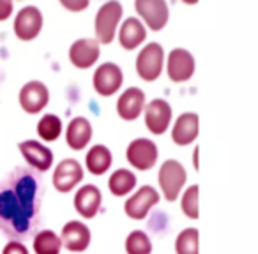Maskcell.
Listing matches in <instances>:
<instances>
[{
	"label": "cell",
	"mask_w": 258,
	"mask_h": 254,
	"mask_svg": "<svg viewBox=\"0 0 258 254\" xmlns=\"http://www.w3.org/2000/svg\"><path fill=\"white\" fill-rule=\"evenodd\" d=\"M39 210V186L32 175L16 173L0 184V229L11 240H22L36 228Z\"/></svg>",
	"instance_id": "obj_1"
},
{
	"label": "cell",
	"mask_w": 258,
	"mask_h": 254,
	"mask_svg": "<svg viewBox=\"0 0 258 254\" xmlns=\"http://www.w3.org/2000/svg\"><path fill=\"white\" fill-rule=\"evenodd\" d=\"M158 184L161 196L166 201H175L179 200L180 193L184 191L187 184V172L182 166V162L177 159H166L158 172Z\"/></svg>",
	"instance_id": "obj_2"
},
{
	"label": "cell",
	"mask_w": 258,
	"mask_h": 254,
	"mask_svg": "<svg viewBox=\"0 0 258 254\" xmlns=\"http://www.w3.org/2000/svg\"><path fill=\"white\" fill-rule=\"evenodd\" d=\"M122 18V4L118 0H108L97 9L96 15V41L99 44H110L115 39L118 22Z\"/></svg>",
	"instance_id": "obj_3"
},
{
	"label": "cell",
	"mask_w": 258,
	"mask_h": 254,
	"mask_svg": "<svg viewBox=\"0 0 258 254\" xmlns=\"http://www.w3.org/2000/svg\"><path fill=\"white\" fill-rule=\"evenodd\" d=\"M165 67V48L159 43H149L137 57V72L144 81H156Z\"/></svg>",
	"instance_id": "obj_4"
},
{
	"label": "cell",
	"mask_w": 258,
	"mask_h": 254,
	"mask_svg": "<svg viewBox=\"0 0 258 254\" xmlns=\"http://www.w3.org/2000/svg\"><path fill=\"white\" fill-rule=\"evenodd\" d=\"M159 200H161V194L154 186H142L140 189L129 194L124 203V212L133 221H144L152 208L159 203Z\"/></svg>",
	"instance_id": "obj_5"
},
{
	"label": "cell",
	"mask_w": 258,
	"mask_h": 254,
	"mask_svg": "<svg viewBox=\"0 0 258 254\" xmlns=\"http://www.w3.org/2000/svg\"><path fill=\"white\" fill-rule=\"evenodd\" d=\"M125 159L131 164V168L138 172H149L158 164L159 148L149 138H137L125 148Z\"/></svg>",
	"instance_id": "obj_6"
},
{
	"label": "cell",
	"mask_w": 258,
	"mask_h": 254,
	"mask_svg": "<svg viewBox=\"0 0 258 254\" xmlns=\"http://www.w3.org/2000/svg\"><path fill=\"white\" fill-rule=\"evenodd\" d=\"M83 177H85V170L80 164V161H76V159H62L55 166L51 184H53L57 193L68 194L82 184Z\"/></svg>",
	"instance_id": "obj_7"
},
{
	"label": "cell",
	"mask_w": 258,
	"mask_h": 254,
	"mask_svg": "<svg viewBox=\"0 0 258 254\" xmlns=\"http://www.w3.org/2000/svg\"><path fill=\"white\" fill-rule=\"evenodd\" d=\"M20 106L25 113L29 115H37L48 106L50 103V90L39 79H32L27 81L25 85L20 89L18 94Z\"/></svg>",
	"instance_id": "obj_8"
},
{
	"label": "cell",
	"mask_w": 258,
	"mask_h": 254,
	"mask_svg": "<svg viewBox=\"0 0 258 254\" xmlns=\"http://www.w3.org/2000/svg\"><path fill=\"white\" fill-rule=\"evenodd\" d=\"M195 67H197V62L193 53L186 48H175L166 57V72L173 83L189 81L195 74Z\"/></svg>",
	"instance_id": "obj_9"
},
{
	"label": "cell",
	"mask_w": 258,
	"mask_h": 254,
	"mask_svg": "<svg viewBox=\"0 0 258 254\" xmlns=\"http://www.w3.org/2000/svg\"><path fill=\"white\" fill-rule=\"evenodd\" d=\"M124 83V72L113 62H104L94 71L92 85L94 90L99 94L101 97H110L117 94V90Z\"/></svg>",
	"instance_id": "obj_10"
},
{
	"label": "cell",
	"mask_w": 258,
	"mask_h": 254,
	"mask_svg": "<svg viewBox=\"0 0 258 254\" xmlns=\"http://www.w3.org/2000/svg\"><path fill=\"white\" fill-rule=\"evenodd\" d=\"M62 249H68L69 252H85L92 242V231L82 221H68L62 226L60 231Z\"/></svg>",
	"instance_id": "obj_11"
},
{
	"label": "cell",
	"mask_w": 258,
	"mask_h": 254,
	"mask_svg": "<svg viewBox=\"0 0 258 254\" xmlns=\"http://www.w3.org/2000/svg\"><path fill=\"white\" fill-rule=\"evenodd\" d=\"M144 115H145V127L152 134H158L159 136V134H165L168 131L170 124H172L173 111L168 101L152 99L145 104Z\"/></svg>",
	"instance_id": "obj_12"
},
{
	"label": "cell",
	"mask_w": 258,
	"mask_h": 254,
	"mask_svg": "<svg viewBox=\"0 0 258 254\" xmlns=\"http://www.w3.org/2000/svg\"><path fill=\"white\" fill-rule=\"evenodd\" d=\"M135 9L145 25L154 32L163 30L168 23L170 11L166 0H135Z\"/></svg>",
	"instance_id": "obj_13"
},
{
	"label": "cell",
	"mask_w": 258,
	"mask_h": 254,
	"mask_svg": "<svg viewBox=\"0 0 258 254\" xmlns=\"http://www.w3.org/2000/svg\"><path fill=\"white\" fill-rule=\"evenodd\" d=\"M18 150L25 162L37 172H48L53 166V152L37 140H23L18 143Z\"/></svg>",
	"instance_id": "obj_14"
},
{
	"label": "cell",
	"mask_w": 258,
	"mask_h": 254,
	"mask_svg": "<svg viewBox=\"0 0 258 254\" xmlns=\"http://www.w3.org/2000/svg\"><path fill=\"white\" fill-rule=\"evenodd\" d=\"M73 205H75V210L78 212L83 219H94L99 214L101 207H103V194H101V189L97 186H94V184H83L75 193Z\"/></svg>",
	"instance_id": "obj_15"
},
{
	"label": "cell",
	"mask_w": 258,
	"mask_h": 254,
	"mask_svg": "<svg viewBox=\"0 0 258 254\" xmlns=\"http://www.w3.org/2000/svg\"><path fill=\"white\" fill-rule=\"evenodd\" d=\"M200 133V117L195 111L180 113L172 127V141L179 147H187L198 138Z\"/></svg>",
	"instance_id": "obj_16"
},
{
	"label": "cell",
	"mask_w": 258,
	"mask_h": 254,
	"mask_svg": "<svg viewBox=\"0 0 258 254\" xmlns=\"http://www.w3.org/2000/svg\"><path fill=\"white\" fill-rule=\"evenodd\" d=\"M43 29V15L36 6H27L15 18V34L22 41H32Z\"/></svg>",
	"instance_id": "obj_17"
},
{
	"label": "cell",
	"mask_w": 258,
	"mask_h": 254,
	"mask_svg": "<svg viewBox=\"0 0 258 254\" xmlns=\"http://www.w3.org/2000/svg\"><path fill=\"white\" fill-rule=\"evenodd\" d=\"M145 108V92L138 87H129L117 99V115L122 120H137Z\"/></svg>",
	"instance_id": "obj_18"
},
{
	"label": "cell",
	"mask_w": 258,
	"mask_h": 254,
	"mask_svg": "<svg viewBox=\"0 0 258 254\" xmlns=\"http://www.w3.org/2000/svg\"><path fill=\"white\" fill-rule=\"evenodd\" d=\"M101 44L96 39H89V37H82V39L75 41L69 48V60L75 67L78 69H89L99 58Z\"/></svg>",
	"instance_id": "obj_19"
},
{
	"label": "cell",
	"mask_w": 258,
	"mask_h": 254,
	"mask_svg": "<svg viewBox=\"0 0 258 254\" xmlns=\"http://www.w3.org/2000/svg\"><path fill=\"white\" fill-rule=\"evenodd\" d=\"M92 124L89 122V118L85 117H75L68 124V129H66V141H68V147L75 152L85 150L89 147L90 140H92Z\"/></svg>",
	"instance_id": "obj_20"
},
{
	"label": "cell",
	"mask_w": 258,
	"mask_h": 254,
	"mask_svg": "<svg viewBox=\"0 0 258 254\" xmlns=\"http://www.w3.org/2000/svg\"><path fill=\"white\" fill-rule=\"evenodd\" d=\"M147 39V29L138 18H127L118 30V43L124 50H135Z\"/></svg>",
	"instance_id": "obj_21"
},
{
	"label": "cell",
	"mask_w": 258,
	"mask_h": 254,
	"mask_svg": "<svg viewBox=\"0 0 258 254\" xmlns=\"http://www.w3.org/2000/svg\"><path fill=\"white\" fill-rule=\"evenodd\" d=\"M111 164H113V155L106 145L97 143L89 148L85 155V168L89 170L90 175H104L111 168Z\"/></svg>",
	"instance_id": "obj_22"
},
{
	"label": "cell",
	"mask_w": 258,
	"mask_h": 254,
	"mask_svg": "<svg viewBox=\"0 0 258 254\" xmlns=\"http://www.w3.org/2000/svg\"><path fill=\"white\" fill-rule=\"evenodd\" d=\"M137 175L127 168H118L108 179V189L115 198H125L137 189Z\"/></svg>",
	"instance_id": "obj_23"
},
{
	"label": "cell",
	"mask_w": 258,
	"mask_h": 254,
	"mask_svg": "<svg viewBox=\"0 0 258 254\" xmlns=\"http://www.w3.org/2000/svg\"><path fill=\"white\" fill-rule=\"evenodd\" d=\"M32 249L36 254H60L62 240L53 229H41L34 235Z\"/></svg>",
	"instance_id": "obj_24"
},
{
	"label": "cell",
	"mask_w": 258,
	"mask_h": 254,
	"mask_svg": "<svg viewBox=\"0 0 258 254\" xmlns=\"http://www.w3.org/2000/svg\"><path fill=\"white\" fill-rule=\"evenodd\" d=\"M62 129L64 125H62L60 117L53 113L43 115L37 122V136L43 141H57L62 134Z\"/></svg>",
	"instance_id": "obj_25"
},
{
	"label": "cell",
	"mask_w": 258,
	"mask_h": 254,
	"mask_svg": "<svg viewBox=\"0 0 258 254\" xmlns=\"http://www.w3.org/2000/svg\"><path fill=\"white\" fill-rule=\"evenodd\" d=\"M125 254H152V240L144 229H133L125 236L124 242Z\"/></svg>",
	"instance_id": "obj_26"
},
{
	"label": "cell",
	"mask_w": 258,
	"mask_h": 254,
	"mask_svg": "<svg viewBox=\"0 0 258 254\" xmlns=\"http://www.w3.org/2000/svg\"><path fill=\"white\" fill-rule=\"evenodd\" d=\"M175 254H200V233L197 228H186L177 235Z\"/></svg>",
	"instance_id": "obj_27"
},
{
	"label": "cell",
	"mask_w": 258,
	"mask_h": 254,
	"mask_svg": "<svg viewBox=\"0 0 258 254\" xmlns=\"http://www.w3.org/2000/svg\"><path fill=\"white\" fill-rule=\"evenodd\" d=\"M180 208L182 214L191 221L198 219V186L191 184V186L184 187V191L180 193Z\"/></svg>",
	"instance_id": "obj_28"
},
{
	"label": "cell",
	"mask_w": 258,
	"mask_h": 254,
	"mask_svg": "<svg viewBox=\"0 0 258 254\" xmlns=\"http://www.w3.org/2000/svg\"><path fill=\"white\" fill-rule=\"evenodd\" d=\"M2 254H30L29 247L22 240H9L2 249Z\"/></svg>",
	"instance_id": "obj_29"
},
{
	"label": "cell",
	"mask_w": 258,
	"mask_h": 254,
	"mask_svg": "<svg viewBox=\"0 0 258 254\" xmlns=\"http://www.w3.org/2000/svg\"><path fill=\"white\" fill-rule=\"evenodd\" d=\"M58 2H60L68 11H73V13L85 11L90 4V0H58Z\"/></svg>",
	"instance_id": "obj_30"
},
{
	"label": "cell",
	"mask_w": 258,
	"mask_h": 254,
	"mask_svg": "<svg viewBox=\"0 0 258 254\" xmlns=\"http://www.w3.org/2000/svg\"><path fill=\"white\" fill-rule=\"evenodd\" d=\"M13 15V0H0V22L11 18Z\"/></svg>",
	"instance_id": "obj_31"
},
{
	"label": "cell",
	"mask_w": 258,
	"mask_h": 254,
	"mask_svg": "<svg viewBox=\"0 0 258 254\" xmlns=\"http://www.w3.org/2000/svg\"><path fill=\"white\" fill-rule=\"evenodd\" d=\"M193 162H195V170H198V148H195L193 152Z\"/></svg>",
	"instance_id": "obj_32"
},
{
	"label": "cell",
	"mask_w": 258,
	"mask_h": 254,
	"mask_svg": "<svg viewBox=\"0 0 258 254\" xmlns=\"http://www.w3.org/2000/svg\"><path fill=\"white\" fill-rule=\"evenodd\" d=\"M184 4H187V6H195L198 2V0H182Z\"/></svg>",
	"instance_id": "obj_33"
}]
</instances>
